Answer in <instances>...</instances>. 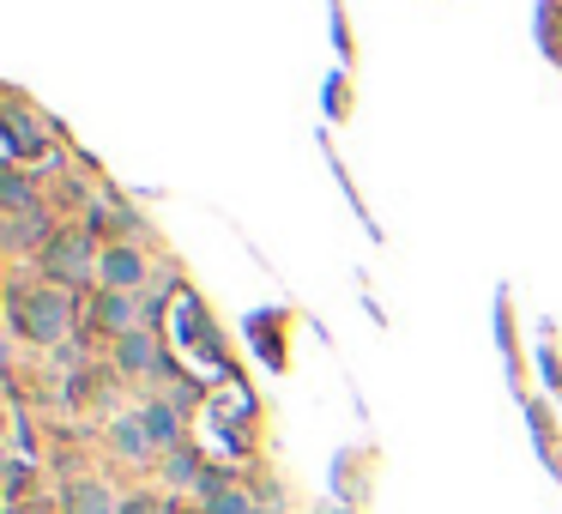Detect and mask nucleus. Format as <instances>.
<instances>
[{
    "instance_id": "nucleus-6",
    "label": "nucleus",
    "mask_w": 562,
    "mask_h": 514,
    "mask_svg": "<svg viewBox=\"0 0 562 514\" xmlns=\"http://www.w3.org/2000/svg\"><path fill=\"white\" fill-rule=\"evenodd\" d=\"M140 423H145V435L157 442V454L188 449V442H182V406H170V399H145V406H140Z\"/></svg>"
},
{
    "instance_id": "nucleus-4",
    "label": "nucleus",
    "mask_w": 562,
    "mask_h": 514,
    "mask_svg": "<svg viewBox=\"0 0 562 514\" xmlns=\"http://www.w3.org/2000/svg\"><path fill=\"white\" fill-rule=\"evenodd\" d=\"M97 285H104V290H133V285H145V254L128 249V242L104 249V254H97Z\"/></svg>"
},
{
    "instance_id": "nucleus-7",
    "label": "nucleus",
    "mask_w": 562,
    "mask_h": 514,
    "mask_svg": "<svg viewBox=\"0 0 562 514\" xmlns=\"http://www.w3.org/2000/svg\"><path fill=\"white\" fill-rule=\"evenodd\" d=\"M92 321H97L104 333H116V339H128V333H140V309H133V290H97Z\"/></svg>"
},
{
    "instance_id": "nucleus-1",
    "label": "nucleus",
    "mask_w": 562,
    "mask_h": 514,
    "mask_svg": "<svg viewBox=\"0 0 562 514\" xmlns=\"http://www.w3.org/2000/svg\"><path fill=\"white\" fill-rule=\"evenodd\" d=\"M13 327H19V339L43 345V351H61L67 333H73V297L61 285H19L13 290Z\"/></svg>"
},
{
    "instance_id": "nucleus-10",
    "label": "nucleus",
    "mask_w": 562,
    "mask_h": 514,
    "mask_svg": "<svg viewBox=\"0 0 562 514\" xmlns=\"http://www.w3.org/2000/svg\"><path fill=\"white\" fill-rule=\"evenodd\" d=\"M164 485H176V490L200 485V490H206V466H200V454H188V449L164 454Z\"/></svg>"
},
{
    "instance_id": "nucleus-11",
    "label": "nucleus",
    "mask_w": 562,
    "mask_h": 514,
    "mask_svg": "<svg viewBox=\"0 0 562 514\" xmlns=\"http://www.w3.org/2000/svg\"><path fill=\"white\" fill-rule=\"evenodd\" d=\"M200 509H206V514H261L249 490H236V485H218L212 497H200Z\"/></svg>"
},
{
    "instance_id": "nucleus-9",
    "label": "nucleus",
    "mask_w": 562,
    "mask_h": 514,
    "mask_svg": "<svg viewBox=\"0 0 562 514\" xmlns=\"http://www.w3.org/2000/svg\"><path fill=\"white\" fill-rule=\"evenodd\" d=\"M37 242H43V249H49V212H7V249H37Z\"/></svg>"
},
{
    "instance_id": "nucleus-15",
    "label": "nucleus",
    "mask_w": 562,
    "mask_h": 514,
    "mask_svg": "<svg viewBox=\"0 0 562 514\" xmlns=\"http://www.w3.org/2000/svg\"><path fill=\"white\" fill-rule=\"evenodd\" d=\"M170 514H206V509H188V502H170Z\"/></svg>"
},
{
    "instance_id": "nucleus-8",
    "label": "nucleus",
    "mask_w": 562,
    "mask_h": 514,
    "mask_svg": "<svg viewBox=\"0 0 562 514\" xmlns=\"http://www.w3.org/2000/svg\"><path fill=\"white\" fill-rule=\"evenodd\" d=\"M109 449H116L121 461H133V466H152V461H157V442L145 435L140 411H133V418H116V430H109Z\"/></svg>"
},
{
    "instance_id": "nucleus-13",
    "label": "nucleus",
    "mask_w": 562,
    "mask_h": 514,
    "mask_svg": "<svg viewBox=\"0 0 562 514\" xmlns=\"http://www.w3.org/2000/svg\"><path fill=\"white\" fill-rule=\"evenodd\" d=\"M121 514H170V502L152 490H133V497H121Z\"/></svg>"
},
{
    "instance_id": "nucleus-5",
    "label": "nucleus",
    "mask_w": 562,
    "mask_h": 514,
    "mask_svg": "<svg viewBox=\"0 0 562 514\" xmlns=\"http://www.w3.org/2000/svg\"><path fill=\"white\" fill-rule=\"evenodd\" d=\"M61 514H121V497L104 485V478H67Z\"/></svg>"
},
{
    "instance_id": "nucleus-14",
    "label": "nucleus",
    "mask_w": 562,
    "mask_h": 514,
    "mask_svg": "<svg viewBox=\"0 0 562 514\" xmlns=\"http://www.w3.org/2000/svg\"><path fill=\"white\" fill-rule=\"evenodd\" d=\"M7 514H55V509H49V502H13Z\"/></svg>"
},
{
    "instance_id": "nucleus-12",
    "label": "nucleus",
    "mask_w": 562,
    "mask_h": 514,
    "mask_svg": "<svg viewBox=\"0 0 562 514\" xmlns=\"http://www.w3.org/2000/svg\"><path fill=\"white\" fill-rule=\"evenodd\" d=\"M0 200H7V212H37V194H31V176L19 170H7V182H0Z\"/></svg>"
},
{
    "instance_id": "nucleus-3",
    "label": "nucleus",
    "mask_w": 562,
    "mask_h": 514,
    "mask_svg": "<svg viewBox=\"0 0 562 514\" xmlns=\"http://www.w3.org/2000/svg\"><path fill=\"white\" fill-rule=\"evenodd\" d=\"M116 375H128V382H164L170 375V363H164V351H157V339L145 327L116 339Z\"/></svg>"
},
{
    "instance_id": "nucleus-2",
    "label": "nucleus",
    "mask_w": 562,
    "mask_h": 514,
    "mask_svg": "<svg viewBox=\"0 0 562 514\" xmlns=\"http://www.w3.org/2000/svg\"><path fill=\"white\" fill-rule=\"evenodd\" d=\"M43 273H49V285H85V278H97L92 237H79V230H61V237L43 249Z\"/></svg>"
}]
</instances>
